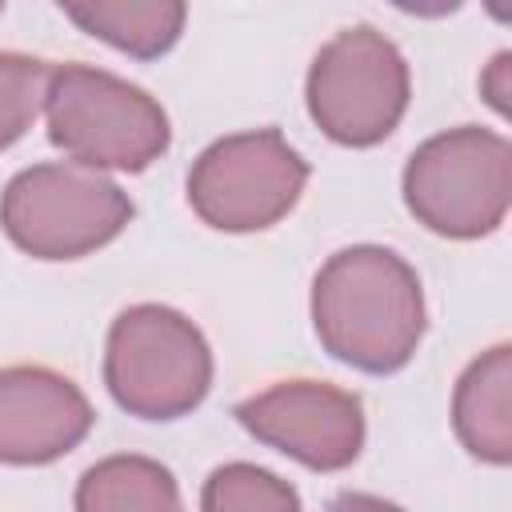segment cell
<instances>
[{
	"label": "cell",
	"instance_id": "cell-1",
	"mask_svg": "<svg viewBox=\"0 0 512 512\" xmlns=\"http://www.w3.org/2000/svg\"><path fill=\"white\" fill-rule=\"evenodd\" d=\"M312 328L324 352L356 372H400L428 328L416 268L380 244L332 252L312 280Z\"/></svg>",
	"mask_w": 512,
	"mask_h": 512
},
{
	"label": "cell",
	"instance_id": "cell-2",
	"mask_svg": "<svg viewBox=\"0 0 512 512\" xmlns=\"http://www.w3.org/2000/svg\"><path fill=\"white\" fill-rule=\"evenodd\" d=\"M44 124L48 140L68 156V164L92 172H144L172 144L160 100L140 84L92 64L52 68Z\"/></svg>",
	"mask_w": 512,
	"mask_h": 512
},
{
	"label": "cell",
	"instance_id": "cell-3",
	"mask_svg": "<svg viewBox=\"0 0 512 512\" xmlns=\"http://www.w3.org/2000/svg\"><path fill=\"white\" fill-rule=\"evenodd\" d=\"M104 384L128 416L180 420L212 388V348L184 312L132 304L108 328Z\"/></svg>",
	"mask_w": 512,
	"mask_h": 512
},
{
	"label": "cell",
	"instance_id": "cell-4",
	"mask_svg": "<svg viewBox=\"0 0 512 512\" xmlns=\"http://www.w3.org/2000/svg\"><path fill=\"white\" fill-rule=\"evenodd\" d=\"M404 204L436 236H492L512 204V144L480 124L428 136L404 164Z\"/></svg>",
	"mask_w": 512,
	"mask_h": 512
},
{
	"label": "cell",
	"instance_id": "cell-5",
	"mask_svg": "<svg viewBox=\"0 0 512 512\" xmlns=\"http://www.w3.org/2000/svg\"><path fill=\"white\" fill-rule=\"evenodd\" d=\"M132 196L104 172L52 160L16 172L0 192V228L32 260H80L132 220Z\"/></svg>",
	"mask_w": 512,
	"mask_h": 512
},
{
	"label": "cell",
	"instance_id": "cell-6",
	"mask_svg": "<svg viewBox=\"0 0 512 512\" xmlns=\"http://www.w3.org/2000/svg\"><path fill=\"white\" fill-rule=\"evenodd\" d=\"M412 100V72L404 52L372 24L336 32L312 60L304 104L312 124L344 144L372 148L396 132Z\"/></svg>",
	"mask_w": 512,
	"mask_h": 512
},
{
	"label": "cell",
	"instance_id": "cell-7",
	"mask_svg": "<svg viewBox=\"0 0 512 512\" xmlns=\"http://www.w3.org/2000/svg\"><path fill=\"white\" fill-rule=\"evenodd\" d=\"M308 160L280 128H248L212 140L188 168V204L216 232H264L304 196Z\"/></svg>",
	"mask_w": 512,
	"mask_h": 512
},
{
	"label": "cell",
	"instance_id": "cell-8",
	"mask_svg": "<svg viewBox=\"0 0 512 512\" xmlns=\"http://www.w3.org/2000/svg\"><path fill=\"white\" fill-rule=\"evenodd\" d=\"M236 420L248 436L312 472H340L364 448L360 396L328 380H280L240 400Z\"/></svg>",
	"mask_w": 512,
	"mask_h": 512
},
{
	"label": "cell",
	"instance_id": "cell-9",
	"mask_svg": "<svg viewBox=\"0 0 512 512\" xmlns=\"http://www.w3.org/2000/svg\"><path fill=\"white\" fill-rule=\"evenodd\" d=\"M96 412L76 380L44 364L0 368V464L40 468L92 432Z\"/></svg>",
	"mask_w": 512,
	"mask_h": 512
},
{
	"label": "cell",
	"instance_id": "cell-10",
	"mask_svg": "<svg viewBox=\"0 0 512 512\" xmlns=\"http://www.w3.org/2000/svg\"><path fill=\"white\" fill-rule=\"evenodd\" d=\"M452 428L468 456L504 468L512 464V348L492 344L456 380Z\"/></svg>",
	"mask_w": 512,
	"mask_h": 512
},
{
	"label": "cell",
	"instance_id": "cell-11",
	"mask_svg": "<svg viewBox=\"0 0 512 512\" xmlns=\"http://www.w3.org/2000/svg\"><path fill=\"white\" fill-rule=\"evenodd\" d=\"M60 12L88 36L128 52L136 60L164 56L188 20L180 0H64Z\"/></svg>",
	"mask_w": 512,
	"mask_h": 512
},
{
	"label": "cell",
	"instance_id": "cell-12",
	"mask_svg": "<svg viewBox=\"0 0 512 512\" xmlns=\"http://www.w3.org/2000/svg\"><path fill=\"white\" fill-rule=\"evenodd\" d=\"M76 512H184V500L172 468L140 452H116L80 476Z\"/></svg>",
	"mask_w": 512,
	"mask_h": 512
},
{
	"label": "cell",
	"instance_id": "cell-13",
	"mask_svg": "<svg viewBox=\"0 0 512 512\" xmlns=\"http://www.w3.org/2000/svg\"><path fill=\"white\" fill-rule=\"evenodd\" d=\"M200 512H304V504L284 476L248 460H232L208 472Z\"/></svg>",
	"mask_w": 512,
	"mask_h": 512
},
{
	"label": "cell",
	"instance_id": "cell-14",
	"mask_svg": "<svg viewBox=\"0 0 512 512\" xmlns=\"http://www.w3.org/2000/svg\"><path fill=\"white\" fill-rule=\"evenodd\" d=\"M52 68L28 52H0V152L12 148L44 112Z\"/></svg>",
	"mask_w": 512,
	"mask_h": 512
},
{
	"label": "cell",
	"instance_id": "cell-15",
	"mask_svg": "<svg viewBox=\"0 0 512 512\" xmlns=\"http://www.w3.org/2000/svg\"><path fill=\"white\" fill-rule=\"evenodd\" d=\"M480 92L492 104L496 116H508V96H512V52H496L488 68L480 72Z\"/></svg>",
	"mask_w": 512,
	"mask_h": 512
},
{
	"label": "cell",
	"instance_id": "cell-16",
	"mask_svg": "<svg viewBox=\"0 0 512 512\" xmlns=\"http://www.w3.org/2000/svg\"><path fill=\"white\" fill-rule=\"evenodd\" d=\"M328 512H404V508H400V504H392V500H384V496L344 488V492H336V496H332Z\"/></svg>",
	"mask_w": 512,
	"mask_h": 512
},
{
	"label": "cell",
	"instance_id": "cell-17",
	"mask_svg": "<svg viewBox=\"0 0 512 512\" xmlns=\"http://www.w3.org/2000/svg\"><path fill=\"white\" fill-rule=\"evenodd\" d=\"M0 12H4V4H0Z\"/></svg>",
	"mask_w": 512,
	"mask_h": 512
}]
</instances>
